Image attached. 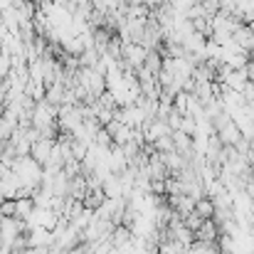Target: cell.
I'll return each instance as SVG.
<instances>
[{
	"label": "cell",
	"instance_id": "obj_1",
	"mask_svg": "<svg viewBox=\"0 0 254 254\" xmlns=\"http://www.w3.org/2000/svg\"><path fill=\"white\" fill-rule=\"evenodd\" d=\"M55 143L57 141H52V138H40V141H35L32 143V151H30V156L45 168L47 166V161H50V156H52V148H55Z\"/></svg>",
	"mask_w": 254,
	"mask_h": 254
},
{
	"label": "cell",
	"instance_id": "obj_2",
	"mask_svg": "<svg viewBox=\"0 0 254 254\" xmlns=\"http://www.w3.org/2000/svg\"><path fill=\"white\" fill-rule=\"evenodd\" d=\"M195 240H200V242H217L220 240V225L215 220H205L202 227L195 232Z\"/></svg>",
	"mask_w": 254,
	"mask_h": 254
},
{
	"label": "cell",
	"instance_id": "obj_3",
	"mask_svg": "<svg viewBox=\"0 0 254 254\" xmlns=\"http://www.w3.org/2000/svg\"><path fill=\"white\" fill-rule=\"evenodd\" d=\"M35 200L32 197H20V200H15V217L17 220H30V215L35 212Z\"/></svg>",
	"mask_w": 254,
	"mask_h": 254
},
{
	"label": "cell",
	"instance_id": "obj_4",
	"mask_svg": "<svg viewBox=\"0 0 254 254\" xmlns=\"http://www.w3.org/2000/svg\"><path fill=\"white\" fill-rule=\"evenodd\" d=\"M195 212H197L202 220H212V217H215V202H212V197L205 195L202 200H197V202H195Z\"/></svg>",
	"mask_w": 254,
	"mask_h": 254
},
{
	"label": "cell",
	"instance_id": "obj_5",
	"mask_svg": "<svg viewBox=\"0 0 254 254\" xmlns=\"http://www.w3.org/2000/svg\"><path fill=\"white\" fill-rule=\"evenodd\" d=\"M104 200H106V192H104V190H91V192L84 197V205L89 210H96V207L104 205Z\"/></svg>",
	"mask_w": 254,
	"mask_h": 254
},
{
	"label": "cell",
	"instance_id": "obj_6",
	"mask_svg": "<svg viewBox=\"0 0 254 254\" xmlns=\"http://www.w3.org/2000/svg\"><path fill=\"white\" fill-rule=\"evenodd\" d=\"M183 222H185V227H190L192 232H197V230L202 227V222H205V220H202V217H200V215H197V212L192 210V212H190V215H188V217H185Z\"/></svg>",
	"mask_w": 254,
	"mask_h": 254
},
{
	"label": "cell",
	"instance_id": "obj_7",
	"mask_svg": "<svg viewBox=\"0 0 254 254\" xmlns=\"http://www.w3.org/2000/svg\"><path fill=\"white\" fill-rule=\"evenodd\" d=\"M0 217H15V200L5 197L0 202Z\"/></svg>",
	"mask_w": 254,
	"mask_h": 254
}]
</instances>
